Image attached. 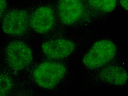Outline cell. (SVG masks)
Segmentation results:
<instances>
[{
	"mask_svg": "<svg viewBox=\"0 0 128 96\" xmlns=\"http://www.w3.org/2000/svg\"><path fill=\"white\" fill-rule=\"evenodd\" d=\"M68 72V68L63 60L45 58L32 66L30 78L36 85L49 90L54 89L64 80Z\"/></svg>",
	"mask_w": 128,
	"mask_h": 96,
	"instance_id": "1",
	"label": "cell"
},
{
	"mask_svg": "<svg viewBox=\"0 0 128 96\" xmlns=\"http://www.w3.org/2000/svg\"><path fill=\"white\" fill-rule=\"evenodd\" d=\"M56 8L58 21L65 26L86 24L93 20L83 0H58Z\"/></svg>",
	"mask_w": 128,
	"mask_h": 96,
	"instance_id": "2",
	"label": "cell"
},
{
	"mask_svg": "<svg viewBox=\"0 0 128 96\" xmlns=\"http://www.w3.org/2000/svg\"><path fill=\"white\" fill-rule=\"evenodd\" d=\"M118 49L110 39L95 42L84 56L82 63L88 69L101 68L113 62L116 58Z\"/></svg>",
	"mask_w": 128,
	"mask_h": 96,
	"instance_id": "3",
	"label": "cell"
},
{
	"mask_svg": "<svg viewBox=\"0 0 128 96\" xmlns=\"http://www.w3.org/2000/svg\"><path fill=\"white\" fill-rule=\"evenodd\" d=\"M5 54L8 66L16 72L28 68L33 61L32 49L26 43L21 40L10 42L5 48Z\"/></svg>",
	"mask_w": 128,
	"mask_h": 96,
	"instance_id": "4",
	"label": "cell"
},
{
	"mask_svg": "<svg viewBox=\"0 0 128 96\" xmlns=\"http://www.w3.org/2000/svg\"><path fill=\"white\" fill-rule=\"evenodd\" d=\"M58 22L56 6L52 4L38 6L30 14V28L40 34H45L52 32Z\"/></svg>",
	"mask_w": 128,
	"mask_h": 96,
	"instance_id": "5",
	"label": "cell"
},
{
	"mask_svg": "<svg viewBox=\"0 0 128 96\" xmlns=\"http://www.w3.org/2000/svg\"><path fill=\"white\" fill-rule=\"evenodd\" d=\"M30 14L24 9L12 8L7 11L2 19V27L4 32L12 37L26 34L30 28Z\"/></svg>",
	"mask_w": 128,
	"mask_h": 96,
	"instance_id": "6",
	"label": "cell"
},
{
	"mask_svg": "<svg viewBox=\"0 0 128 96\" xmlns=\"http://www.w3.org/2000/svg\"><path fill=\"white\" fill-rule=\"evenodd\" d=\"M76 45L72 40L63 37L53 38L44 42L41 50L45 58L63 60L74 51Z\"/></svg>",
	"mask_w": 128,
	"mask_h": 96,
	"instance_id": "7",
	"label": "cell"
},
{
	"mask_svg": "<svg viewBox=\"0 0 128 96\" xmlns=\"http://www.w3.org/2000/svg\"><path fill=\"white\" fill-rule=\"evenodd\" d=\"M128 74L122 67L111 64L101 68L98 76L102 81L118 86H123L126 83Z\"/></svg>",
	"mask_w": 128,
	"mask_h": 96,
	"instance_id": "8",
	"label": "cell"
},
{
	"mask_svg": "<svg viewBox=\"0 0 128 96\" xmlns=\"http://www.w3.org/2000/svg\"><path fill=\"white\" fill-rule=\"evenodd\" d=\"M92 19L102 18L114 11L118 0H83Z\"/></svg>",
	"mask_w": 128,
	"mask_h": 96,
	"instance_id": "9",
	"label": "cell"
},
{
	"mask_svg": "<svg viewBox=\"0 0 128 96\" xmlns=\"http://www.w3.org/2000/svg\"><path fill=\"white\" fill-rule=\"evenodd\" d=\"M14 85L13 81L9 75L0 73V96H5L9 94Z\"/></svg>",
	"mask_w": 128,
	"mask_h": 96,
	"instance_id": "10",
	"label": "cell"
},
{
	"mask_svg": "<svg viewBox=\"0 0 128 96\" xmlns=\"http://www.w3.org/2000/svg\"><path fill=\"white\" fill-rule=\"evenodd\" d=\"M7 6V0H0V21L6 12Z\"/></svg>",
	"mask_w": 128,
	"mask_h": 96,
	"instance_id": "11",
	"label": "cell"
},
{
	"mask_svg": "<svg viewBox=\"0 0 128 96\" xmlns=\"http://www.w3.org/2000/svg\"><path fill=\"white\" fill-rule=\"evenodd\" d=\"M121 6L125 10L128 11V0H118Z\"/></svg>",
	"mask_w": 128,
	"mask_h": 96,
	"instance_id": "12",
	"label": "cell"
}]
</instances>
